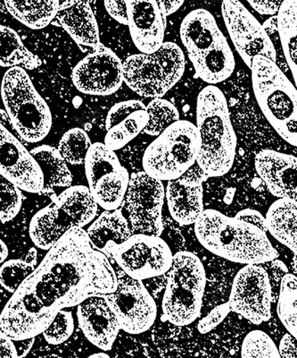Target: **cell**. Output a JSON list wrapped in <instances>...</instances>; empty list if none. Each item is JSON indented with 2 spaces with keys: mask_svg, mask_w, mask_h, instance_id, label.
<instances>
[{
  "mask_svg": "<svg viewBox=\"0 0 297 358\" xmlns=\"http://www.w3.org/2000/svg\"><path fill=\"white\" fill-rule=\"evenodd\" d=\"M222 15L236 50L249 69L257 56L277 63V51L269 35L241 2L225 0L222 3Z\"/></svg>",
  "mask_w": 297,
  "mask_h": 358,
  "instance_id": "9a60e30c",
  "label": "cell"
},
{
  "mask_svg": "<svg viewBox=\"0 0 297 358\" xmlns=\"http://www.w3.org/2000/svg\"><path fill=\"white\" fill-rule=\"evenodd\" d=\"M98 212V204L89 187H70L33 217L29 226L31 241L37 248L49 251L70 230L93 222Z\"/></svg>",
  "mask_w": 297,
  "mask_h": 358,
  "instance_id": "8992f818",
  "label": "cell"
},
{
  "mask_svg": "<svg viewBox=\"0 0 297 358\" xmlns=\"http://www.w3.org/2000/svg\"><path fill=\"white\" fill-rule=\"evenodd\" d=\"M265 218L270 234L297 255V201L277 200Z\"/></svg>",
  "mask_w": 297,
  "mask_h": 358,
  "instance_id": "484cf974",
  "label": "cell"
},
{
  "mask_svg": "<svg viewBox=\"0 0 297 358\" xmlns=\"http://www.w3.org/2000/svg\"><path fill=\"white\" fill-rule=\"evenodd\" d=\"M201 148L199 130L188 120H178L156 137L144 152V171L160 181H172L196 164Z\"/></svg>",
  "mask_w": 297,
  "mask_h": 358,
  "instance_id": "9c48e42d",
  "label": "cell"
},
{
  "mask_svg": "<svg viewBox=\"0 0 297 358\" xmlns=\"http://www.w3.org/2000/svg\"><path fill=\"white\" fill-rule=\"evenodd\" d=\"M263 27L265 31H266L267 34L269 35L271 41H273L274 47H275L277 41L280 43L279 27H277V15L268 18L264 22Z\"/></svg>",
  "mask_w": 297,
  "mask_h": 358,
  "instance_id": "f6af8a7d",
  "label": "cell"
},
{
  "mask_svg": "<svg viewBox=\"0 0 297 358\" xmlns=\"http://www.w3.org/2000/svg\"><path fill=\"white\" fill-rule=\"evenodd\" d=\"M291 267L293 275H295V276L297 278V255H294Z\"/></svg>",
  "mask_w": 297,
  "mask_h": 358,
  "instance_id": "681fc988",
  "label": "cell"
},
{
  "mask_svg": "<svg viewBox=\"0 0 297 358\" xmlns=\"http://www.w3.org/2000/svg\"><path fill=\"white\" fill-rule=\"evenodd\" d=\"M128 27L140 53L153 54L165 43L167 17L159 1L127 0Z\"/></svg>",
  "mask_w": 297,
  "mask_h": 358,
  "instance_id": "ffe728a7",
  "label": "cell"
},
{
  "mask_svg": "<svg viewBox=\"0 0 297 358\" xmlns=\"http://www.w3.org/2000/svg\"><path fill=\"white\" fill-rule=\"evenodd\" d=\"M116 287L109 259L96 250L84 229H73L13 294L0 315V332L14 341L36 338L62 310Z\"/></svg>",
  "mask_w": 297,
  "mask_h": 358,
  "instance_id": "6da1fadb",
  "label": "cell"
},
{
  "mask_svg": "<svg viewBox=\"0 0 297 358\" xmlns=\"http://www.w3.org/2000/svg\"><path fill=\"white\" fill-rule=\"evenodd\" d=\"M86 231L96 250L104 255L112 245L123 244L134 235L129 220L121 210H104Z\"/></svg>",
  "mask_w": 297,
  "mask_h": 358,
  "instance_id": "d4e9b609",
  "label": "cell"
},
{
  "mask_svg": "<svg viewBox=\"0 0 297 358\" xmlns=\"http://www.w3.org/2000/svg\"><path fill=\"white\" fill-rule=\"evenodd\" d=\"M197 127L201 137L197 165L209 178L228 173L234 164L237 136L225 95L215 85L206 86L198 94Z\"/></svg>",
  "mask_w": 297,
  "mask_h": 358,
  "instance_id": "3957f363",
  "label": "cell"
},
{
  "mask_svg": "<svg viewBox=\"0 0 297 358\" xmlns=\"http://www.w3.org/2000/svg\"><path fill=\"white\" fill-rule=\"evenodd\" d=\"M4 4L9 14L21 24L33 30H41L56 19L61 2L59 0H51V1L6 0Z\"/></svg>",
  "mask_w": 297,
  "mask_h": 358,
  "instance_id": "83f0119b",
  "label": "cell"
},
{
  "mask_svg": "<svg viewBox=\"0 0 297 358\" xmlns=\"http://www.w3.org/2000/svg\"><path fill=\"white\" fill-rule=\"evenodd\" d=\"M73 331H75V319L72 312L65 309L56 316L52 324L47 327L43 335L47 343L57 346L68 341Z\"/></svg>",
  "mask_w": 297,
  "mask_h": 358,
  "instance_id": "8d00e7d4",
  "label": "cell"
},
{
  "mask_svg": "<svg viewBox=\"0 0 297 358\" xmlns=\"http://www.w3.org/2000/svg\"><path fill=\"white\" fill-rule=\"evenodd\" d=\"M89 189L96 203L105 210H119L123 206L130 176L118 159L116 152L95 143L84 163Z\"/></svg>",
  "mask_w": 297,
  "mask_h": 358,
  "instance_id": "7c38bea8",
  "label": "cell"
},
{
  "mask_svg": "<svg viewBox=\"0 0 297 358\" xmlns=\"http://www.w3.org/2000/svg\"><path fill=\"white\" fill-rule=\"evenodd\" d=\"M208 178L196 163L181 178L168 181L165 199L175 222L182 226L196 223L204 212L203 184Z\"/></svg>",
  "mask_w": 297,
  "mask_h": 358,
  "instance_id": "d6986e66",
  "label": "cell"
},
{
  "mask_svg": "<svg viewBox=\"0 0 297 358\" xmlns=\"http://www.w3.org/2000/svg\"><path fill=\"white\" fill-rule=\"evenodd\" d=\"M0 66L8 69L21 67L24 70H34L41 66V60L24 46L17 31L6 25H1Z\"/></svg>",
  "mask_w": 297,
  "mask_h": 358,
  "instance_id": "f1b7e54d",
  "label": "cell"
},
{
  "mask_svg": "<svg viewBox=\"0 0 297 358\" xmlns=\"http://www.w3.org/2000/svg\"><path fill=\"white\" fill-rule=\"evenodd\" d=\"M254 166L273 196L297 201V157L265 149L255 156Z\"/></svg>",
  "mask_w": 297,
  "mask_h": 358,
  "instance_id": "7402d4cb",
  "label": "cell"
},
{
  "mask_svg": "<svg viewBox=\"0 0 297 358\" xmlns=\"http://www.w3.org/2000/svg\"><path fill=\"white\" fill-rule=\"evenodd\" d=\"M261 265L266 270L268 276H269L271 287H273V302L276 301V300L277 302L281 283H282L284 277L289 273V268L282 261L277 260V259L267 262V263Z\"/></svg>",
  "mask_w": 297,
  "mask_h": 358,
  "instance_id": "f35d334b",
  "label": "cell"
},
{
  "mask_svg": "<svg viewBox=\"0 0 297 358\" xmlns=\"http://www.w3.org/2000/svg\"><path fill=\"white\" fill-rule=\"evenodd\" d=\"M31 152L43 172L45 185L41 194L52 193L56 188L67 189L72 187V172L59 150L43 145L35 147Z\"/></svg>",
  "mask_w": 297,
  "mask_h": 358,
  "instance_id": "4316f807",
  "label": "cell"
},
{
  "mask_svg": "<svg viewBox=\"0 0 297 358\" xmlns=\"http://www.w3.org/2000/svg\"><path fill=\"white\" fill-rule=\"evenodd\" d=\"M165 188L162 181L150 177L145 171L130 175L123 206L134 234L161 236L164 231L162 208Z\"/></svg>",
  "mask_w": 297,
  "mask_h": 358,
  "instance_id": "4fadbf2b",
  "label": "cell"
},
{
  "mask_svg": "<svg viewBox=\"0 0 297 358\" xmlns=\"http://www.w3.org/2000/svg\"><path fill=\"white\" fill-rule=\"evenodd\" d=\"M232 311L229 303H222L213 308L208 315L200 320L197 324V330L202 334H208V332L215 330L216 327L222 324L226 319L229 313Z\"/></svg>",
  "mask_w": 297,
  "mask_h": 358,
  "instance_id": "74e56055",
  "label": "cell"
},
{
  "mask_svg": "<svg viewBox=\"0 0 297 358\" xmlns=\"http://www.w3.org/2000/svg\"><path fill=\"white\" fill-rule=\"evenodd\" d=\"M77 319L83 335L93 346L104 352L112 350L121 330L104 295L92 296L78 306Z\"/></svg>",
  "mask_w": 297,
  "mask_h": 358,
  "instance_id": "44dd1931",
  "label": "cell"
},
{
  "mask_svg": "<svg viewBox=\"0 0 297 358\" xmlns=\"http://www.w3.org/2000/svg\"><path fill=\"white\" fill-rule=\"evenodd\" d=\"M248 4L259 14L264 15H277L283 1H248Z\"/></svg>",
  "mask_w": 297,
  "mask_h": 358,
  "instance_id": "b9f144b4",
  "label": "cell"
},
{
  "mask_svg": "<svg viewBox=\"0 0 297 358\" xmlns=\"http://www.w3.org/2000/svg\"><path fill=\"white\" fill-rule=\"evenodd\" d=\"M91 138L84 130L75 127L67 131L61 137L59 150L67 164L78 166L84 164L91 145Z\"/></svg>",
  "mask_w": 297,
  "mask_h": 358,
  "instance_id": "836d02e7",
  "label": "cell"
},
{
  "mask_svg": "<svg viewBox=\"0 0 297 358\" xmlns=\"http://www.w3.org/2000/svg\"><path fill=\"white\" fill-rule=\"evenodd\" d=\"M241 358H281L279 348L261 331L249 332L243 341Z\"/></svg>",
  "mask_w": 297,
  "mask_h": 358,
  "instance_id": "e575fe53",
  "label": "cell"
},
{
  "mask_svg": "<svg viewBox=\"0 0 297 358\" xmlns=\"http://www.w3.org/2000/svg\"><path fill=\"white\" fill-rule=\"evenodd\" d=\"M279 350L281 358H297V341L287 334L280 342Z\"/></svg>",
  "mask_w": 297,
  "mask_h": 358,
  "instance_id": "7bdbcfd3",
  "label": "cell"
},
{
  "mask_svg": "<svg viewBox=\"0 0 297 358\" xmlns=\"http://www.w3.org/2000/svg\"><path fill=\"white\" fill-rule=\"evenodd\" d=\"M0 358H19L14 341L0 332Z\"/></svg>",
  "mask_w": 297,
  "mask_h": 358,
  "instance_id": "ee69618b",
  "label": "cell"
},
{
  "mask_svg": "<svg viewBox=\"0 0 297 358\" xmlns=\"http://www.w3.org/2000/svg\"><path fill=\"white\" fill-rule=\"evenodd\" d=\"M22 201V190L0 176V220L3 224L11 222L18 215Z\"/></svg>",
  "mask_w": 297,
  "mask_h": 358,
  "instance_id": "d590c367",
  "label": "cell"
},
{
  "mask_svg": "<svg viewBox=\"0 0 297 358\" xmlns=\"http://www.w3.org/2000/svg\"><path fill=\"white\" fill-rule=\"evenodd\" d=\"M38 252L31 248L24 259L6 261L0 268V284L9 293L15 294L24 281L38 267Z\"/></svg>",
  "mask_w": 297,
  "mask_h": 358,
  "instance_id": "4dcf8cb0",
  "label": "cell"
},
{
  "mask_svg": "<svg viewBox=\"0 0 297 358\" xmlns=\"http://www.w3.org/2000/svg\"><path fill=\"white\" fill-rule=\"evenodd\" d=\"M56 20L79 46L93 50L101 44L97 19L89 2H61Z\"/></svg>",
  "mask_w": 297,
  "mask_h": 358,
  "instance_id": "cb8c5ba5",
  "label": "cell"
},
{
  "mask_svg": "<svg viewBox=\"0 0 297 358\" xmlns=\"http://www.w3.org/2000/svg\"><path fill=\"white\" fill-rule=\"evenodd\" d=\"M105 255L128 276L142 281L164 276L174 257L164 239L146 234H134L123 244L112 245Z\"/></svg>",
  "mask_w": 297,
  "mask_h": 358,
  "instance_id": "8fae6325",
  "label": "cell"
},
{
  "mask_svg": "<svg viewBox=\"0 0 297 358\" xmlns=\"http://www.w3.org/2000/svg\"><path fill=\"white\" fill-rule=\"evenodd\" d=\"M206 286V270L200 259L188 251L174 254L162 301L166 321L176 326L193 324L200 316Z\"/></svg>",
  "mask_w": 297,
  "mask_h": 358,
  "instance_id": "ba28073f",
  "label": "cell"
},
{
  "mask_svg": "<svg viewBox=\"0 0 297 358\" xmlns=\"http://www.w3.org/2000/svg\"><path fill=\"white\" fill-rule=\"evenodd\" d=\"M72 81L82 94H114L124 82L123 62L113 50L101 43L73 67Z\"/></svg>",
  "mask_w": 297,
  "mask_h": 358,
  "instance_id": "e0dca14e",
  "label": "cell"
},
{
  "mask_svg": "<svg viewBox=\"0 0 297 358\" xmlns=\"http://www.w3.org/2000/svg\"><path fill=\"white\" fill-rule=\"evenodd\" d=\"M0 246H1V252H0V263L1 264H4L6 259L8 257L9 251L8 245H6V243L4 241H0Z\"/></svg>",
  "mask_w": 297,
  "mask_h": 358,
  "instance_id": "c3c4849f",
  "label": "cell"
},
{
  "mask_svg": "<svg viewBox=\"0 0 297 358\" xmlns=\"http://www.w3.org/2000/svg\"><path fill=\"white\" fill-rule=\"evenodd\" d=\"M0 176L27 193L41 194L44 189L39 163L4 124L0 126Z\"/></svg>",
  "mask_w": 297,
  "mask_h": 358,
  "instance_id": "ac0fdd59",
  "label": "cell"
},
{
  "mask_svg": "<svg viewBox=\"0 0 297 358\" xmlns=\"http://www.w3.org/2000/svg\"><path fill=\"white\" fill-rule=\"evenodd\" d=\"M36 341V338H28V340H22L14 341L15 348H17L19 358H24L31 352V348Z\"/></svg>",
  "mask_w": 297,
  "mask_h": 358,
  "instance_id": "bcb514c9",
  "label": "cell"
},
{
  "mask_svg": "<svg viewBox=\"0 0 297 358\" xmlns=\"http://www.w3.org/2000/svg\"><path fill=\"white\" fill-rule=\"evenodd\" d=\"M116 274V290L104 295L105 299L116 315L121 331L142 334L152 327L158 316L154 297L143 281L128 276L119 267Z\"/></svg>",
  "mask_w": 297,
  "mask_h": 358,
  "instance_id": "5bb4252c",
  "label": "cell"
},
{
  "mask_svg": "<svg viewBox=\"0 0 297 358\" xmlns=\"http://www.w3.org/2000/svg\"><path fill=\"white\" fill-rule=\"evenodd\" d=\"M233 312L255 325L271 317L273 292L261 265H245L236 275L229 299Z\"/></svg>",
  "mask_w": 297,
  "mask_h": 358,
  "instance_id": "2e32d148",
  "label": "cell"
},
{
  "mask_svg": "<svg viewBox=\"0 0 297 358\" xmlns=\"http://www.w3.org/2000/svg\"><path fill=\"white\" fill-rule=\"evenodd\" d=\"M146 106L142 101L118 102L108 111L105 120V145L116 152L132 142L148 123Z\"/></svg>",
  "mask_w": 297,
  "mask_h": 358,
  "instance_id": "603a6c76",
  "label": "cell"
},
{
  "mask_svg": "<svg viewBox=\"0 0 297 358\" xmlns=\"http://www.w3.org/2000/svg\"><path fill=\"white\" fill-rule=\"evenodd\" d=\"M277 316L284 327L297 341V278L287 274L281 283L277 302Z\"/></svg>",
  "mask_w": 297,
  "mask_h": 358,
  "instance_id": "1f68e13d",
  "label": "cell"
},
{
  "mask_svg": "<svg viewBox=\"0 0 297 358\" xmlns=\"http://www.w3.org/2000/svg\"><path fill=\"white\" fill-rule=\"evenodd\" d=\"M235 217L238 220H243V222L250 223L252 225L257 227V228L263 230V231L266 233V234L267 232H269L266 218H265L263 214L259 213L257 210H242L241 212L238 213L237 215Z\"/></svg>",
  "mask_w": 297,
  "mask_h": 358,
  "instance_id": "60d3db41",
  "label": "cell"
},
{
  "mask_svg": "<svg viewBox=\"0 0 297 358\" xmlns=\"http://www.w3.org/2000/svg\"><path fill=\"white\" fill-rule=\"evenodd\" d=\"M1 96L9 122L22 140L36 143L46 138L52 114L24 69L14 67L5 73Z\"/></svg>",
  "mask_w": 297,
  "mask_h": 358,
  "instance_id": "52a82bcc",
  "label": "cell"
},
{
  "mask_svg": "<svg viewBox=\"0 0 297 358\" xmlns=\"http://www.w3.org/2000/svg\"><path fill=\"white\" fill-rule=\"evenodd\" d=\"M105 9L111 17L121 24L128 25V11L126 1H116V0H105Z\"/></svg>",
  "mask_w": 297,
  "mask_h": 358,
  "instance_id": "ab89813d",
  "label": "cell"
},
{
  "mask_svg": "<svg viewBox=\"0 0 297 358\" xmlns=\"http://www.w3.org/2000/svg\"><path fill=\"white\" fill-rule=\"evenodd\" d=\"M148 123L143 132L150 136L158 137L172 124L180 120V112L175 105L165 99H154L146 106Z\"/></svg>",
  "mask_w": 297,
  "mask_h": 358,
  "instance_id": "d6a6232c",
  "label": "cell"
},
{
  "mask_svg": "<svg viewBox=\"0 0 297 358\" xmlns=\"http://www.w3.org/2000/svg\"><path fill=\"white\" fill-rule=\"evenodd\" d=\"M194 229L206 250L232 263L260 265L280 257L263 230L216 210H204Z\"/></svg>",
  "mask_w": 297,
  "mask_h": 358,
  "instance_id": "7a4b0ae2",
  "label": "cell"
},
{
  "mask_svg": "<svg viewBox=\"0 0 297 358\" xmlns=\"http://www.w3.org/2000/svg\"><path fill=\"white\" fill-rule=\"evenodd\" d=\"M281 47L297 89V0H285L277 14Z\"/></svg>",
  "mask_w": 297,
  "mask_h": 358,
  "instance_id": "f546056e",
  "label": "cell"
},
{
  "mask_svg": "<svg viewBox=\"0 0 297 358\" xmlns=\"http://www.w3.org/2000/svg\"><path fill=\"white\" fill-rule=\"evenodd\" d=\"M183 51L174 43H165L153 54H134L123 62L124 82L143 98L164 97L185 72Z\"/></svg>",
  "mask_w": 297,
  "mask_h": 358,
  "instance_id": "30bf717a",
  "label": "cell"
},
{
  "mask_svg": "<svg viewBox=\"0 0 297 358\" xmlns=\"http://www.w3.org/2000/svg\"><path fill=\"white\" fill-rule=\"evenodd\" d=\"M180 35L198 78L209 85L231 78L236 66L234 54L209 11L198 8L188 13Z\"/></svg>",
  "mask_w": 297,
  "mask_h": 358,
  "instance_id": "277c9868",
  "label": "cell"
},
{
  "mask_svg": "<svg viewBox=\"0 0 297 358\" xmlns=\"http://www.w3.org/2000/svg\"><path fill=\"white\" fill-rule=\"evenodd\" d=\"M159 3L167 17L177 12L184 4L183 0H181V1H159Z\"/></svg>",
  "mask_w": 297,
  "mask_h": 358,
  "instance_id": "7dc6e473",
  "label": "cell"
},
{
  "mask_svg": "<svg viewBox=\"0 0 297 358\" xmlns=\"http://www.w3.org/2000/svg\"><path fill=\"white\" fill-rule=\"evenodd\" d=\"M252 85L259 107L277 134L297 147V89L275 62L257 56L251 67Z\"/></svg>",
  "mask_w": 297,
  "mask_h": 358,
  "instance_id": "5b68a950",
  "label": "cell"
}]
</instances>
